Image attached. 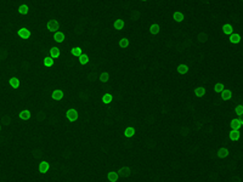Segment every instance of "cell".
Segmentation results:
<instances>
[{
	"mask_svg": "<svg viewBox=\"0 0 243 182\" xmlns=\"http://www.w3.org/2000/svg\"><path fill=\"white\" fill-rule=\"evenodd\" d=\"M17 35H18L21 39L27 40V39L30 38V32H29V29H27V28H19V29L17 30Z\"/></svg>",
	"mask_w": 243,
	"mask_h": 182,
	"instance_id": "8992f818",
	"label": "cell"
},
{
	"mask_svg": "<svg viewBox=\"0 0 243 182\" xmlns=\"http://www.w3.org/2000/svg\"><path fill=\"white\" fill-rule=\"evenodd\" d=\"M173 19H174L175 22L180 23V22H182V21L185 19V15H184L181 11H175V12L173 13Z\"/></svg>",
	"mask_w": 243,
	"mask_h": 182,
	"instance_id": "5bb4252c",
	"label": "cell"
},
{
	"mask_svg": "<svg viewBox=\"0 0 243 182\" xmlns=\"http://www.w3.org/2000/svg\"><path fill=\"white\" fill-rule=\"evenodd\" d=\"M112 100H113V96H112V93H111V92H106V93H104V95H102V102H104L105 104H108V103H111V102H112Z\"/></svg>",
	"mask_w": 243,
	"mask_h": 182,
	"instance_id": "d4e9b609",
	"label": "cell"
},
{
	"mask_svg": "<svg viewBox=\"0 0 243 182\" xmlns=\"http://www.w3.org/2000/svg\"><path fill=\"white\" fill-rule=\"evenodd\" d=\"M51 97H52L55 101H61V100L63 98V91L60 90V89H56V90L52 91Z\"/></svg>",
	"mask_w": 243,
	"mask_h": 182,
	"instance_id": "7c38bea8",
	"label": "cell"
},
{
	"mask_svg": "<svg viewBox=\"0 0 243 182\" xmlns=\"http://www.w3.org/2000/svg\"><path fill=\"white\" fill-rule=\"evenodd\" d=\"M195 95L197 96V97H203L206 93H207V90H206V88H203V86H197V88H195Z\"/></svg>",
	"mask_w": 243,
	"mask_h": 182,
	"instance_id": "ffe728a7",
	"label": "cell"
},
{
	"mask_svg": "<svg viewBox=\"0 0 243 182\" xmlns=\"http://www.w3.org/2000/svg\"><path fill=\"white\" fill-rule=\"evenodd\" d=\"M43 63H44V66L45 67H51L52 65H54V58L52 57H50V56H46V57H44V61H43Z\"/></svg>",
	"mask_w": 243,
	"mask_h": 182,
	"instance_id": "f546056e",
	"label": "cell"
},
{
	"mask_svg": "<svg viewBox=\"0 0 243 182\" xmlns=\"http://www.w3.org/2000/svg\"><path fill=\"white\" fill-rule=\"evenodd\" d=\"M229 41L231 44H238L242 41V37L238 34V33H232L229 35Z\"/></svg>",
	"mask_w": 243,
	"mask_h": 182,
	"instance_id": "52a82bcc",
	"label": "cell"
},
{
	"mask_svg": "<svg viewBox=\"0 0 243 182\" xmlns=\"http://www.w3.org/2000/svg\"><path fill=\"white\" fill-rule=\"evenodd\" d=\"M118 45H119V47H122V49H126L130 45V41L126 38H122V39H119V41H118Z\"/></svg>",
	"mask_w": 243,
	"mask_h": 182,
	"instance_id": "484cf974",
	"label": "cell"
},
{
	"mask_svg": "<svg viewBox=\"0 0 243 182\" xmlns=\"http://www.w3.org/2000/svg\"><path fill=\"white\" fill-rule=\"evenodd\" d=\"M66 118L69 120V121H74L78 119V112L73 108H69L66 110Z\"/></svg>",
	"mask_w": 243,
	"mask_h": 182,
	"instance_id": "5b68a950",
	"label": "cell"
},
{
	"mask_svg": "<svg viewBox=\"0 0 243 182\" xmlns=\"http://www.w3.org/2000/svg\"><path fill=\"white\" fill-rule=\"evenodd\" d=\"M221 32H223L225 35H230V34L234 33V27H232L230 23H225V24H223V27H221Z\"/></svg>",
	"mask_w": 243,
	"mask_h": 182,
	"instance_id": "ba28073f",
	"label": "cell"
},
{
	"mask_svg": "<svg viewBox=\"0 0 243 182\" xmlns=\"http://www.w3.org/2000/svg\"><path fill=\"white\" fill-rule=\"evenodd\" d=\"M9 85H10L12 89H17V88L19 86V80H18V78H16V77L10 78V79H9Z\"/></svg>",
	"mask_w": 243,
	"mask_h": 182,
	"instance_id": "7402d4cb",
	"label": "cell"
},
{
	"mask_svg": "<svg viewBox=\"0 0 243 182\" xmlns=\"http://www.w3.org/2000/svg\"><path fill=\"white\" fill-rule=\"evenodd\" d=\"M124 135H125L126 137H132V136L135 135V129H134L132 126H128V128L124 130Z\"/></svg>",
	"mask_w": 243,
	"mask_h": 182,
	"instance_id": "f1b7e54d",
	"label": "cell"
},
{
	"mask_svg": "<svg viewBox=\"0 0 243 182\" xmlns=\"http://www.w3.org/2000/svg\"><path fill=\"white\" fill-rule=\"evenodd\" d=\"M108 80H110V73L108 72H101L100 75H99V82L106 84V83H108Z\"/></svg>",
	"mask_w": 243,
	"mask_h": 182,
	"instance_id": "ac0fdd59",
	"label": "cell"
},
{
	"mask_svg": "<svg viewBox=\"0 0 243 182\" xmlns=\"http://www.w3.org/2000/svg\"><path fill=\"white\" fill-rule=\"evenodd\" d=\"M188 71H190V68H188V66L185 65V63H181V65H179V66L176 67V72H178L179 74H181V75L186 74Z\"/></svg>",
	"mask_w": 243,
	"mask_h": 182,
	"instance_id": "2e32d148",
	"label": "cell"
},
{
	"mask_svg": "<svg viewBox=\"0 0 243 182\" xmlns=\"http://www.w3.org/2000/svg\"><path fill=\"white\" fill-rule=\"evenodd\" d=\"M224 89H225V85H224L223 83H217V84L214 85V91L218 92V93H220Z\"/></svg>",
	"mask_w": 243,
	"mask_h": 182,
	"instance_id": "1f68e13d",
	"label": "cell"
},
{
	"mask_svg": "<svg viewBox=\"0 0 243 182\" xmlns=\"http://www.w3.org/2000/svg\"><path fill=\"white\" fill-rule=\"evenodd\" d=\"M148 32L152 34V35H157L159 32H160V26L158 23H152L148 28Z\"/></svg>",
	"mask_w": 243,
	"mask_h": 182,
	"instance_id": "8fae6325",
	"label": "cell"
},
{
	"mask_svg": "<svg viewBox=\"0 0 243 182\" xmlns=\"http://www.w3.org/2000/svg\"><path fill=\"white\" fill-rule=\"evenodd\" d=\"M243 126V115L238 118H234L230 121V129L231 130H240Z\"/></svg>",
	"mask_w": 243,
	"mask_h": 182,
	"instance_id": "3957f363",
	"label": "cell"
},
{
	"mask_svg": "<svg viewBox=\"0 0 243 182\" xmlns=\"http://www.w3.org/2000/svg\"><path fill=\"white\" fill-rule=\"evenodd\" d=\"M46 28L50 33H56L57 30H60V23L56 19H50L46 23Z\"/></svg>",
	"mask_w": 243,
	"mask_h": 182,
	"instance_id": "277c9868",
	"label": "cell"
},
{
	"mask_svg": "<svg viewBox=\"0 0 243 182\" xmlns=\"http://www.w3.org/2000/svg\"><path fill=\"white\" fill-rule=\"evenodd\" d=\"M238 147H242V146H238ZM236 148H237V147H236ZM236 148H234V149H236ZM234 149H230V148H227V147H220V148L217 151V157L220 158V159H225V158L229 157L230 152L234 151Z\"/></svg>",
	"mask_w": 243,
	"mask_h": 182,
	"instance_id": "7a4b0ae2",
	"label": "cell"
},
{
	"mask_svg": "<svg viewBox=\"0 0 243 182\" xmlns=\"http://www.w3.org/2000/svg\"><path fill=\"white\" fill-rule=\"evenodd\" d=\"M235 113L237 117H242L243 115V104H237L235 107Z\"/></svg>",
	"mask_w": 243,
	"mask_h": 182,
	"instance_id": "4dcf8cb0",
	"label": "cell"
},
{
	"mask_svg": "<svg viewBox=\"0 0 243 182\" xmlns=\"http://www.w3.org/2000/svg\"><path fill=\"white\" fill-rule=\"evenodd\" d=\"M229 137H230L231 141H237L241 137V129L240 130H230Z\"/></svg>",
	"mask_w": 243,
	"mask_h": 182,
	"instance_id": "30bf717a",
	"label": "cell"
},
{
	"mask_svg": "<svg viewBox=\"0 0 243 182\" xmlns=\"http://www.w3.org/2000/svg\"><path fill=\"white\" fill-rule=\"evenodd\" d=\"M54 40L56 41V46H57V44L62 43V41L65 40V34H63V32L57 30L56 33H54Z\"/></svg>",
	"mask_w": 243,
	"mask_h": 182,
	"instance_id": "9c48e42d",
	"label": "cell"
},
{
	"mask_svg": "<svg viewBox=\"0 0 243 182\" xmlns=\"http://www.w3.org/2000/svg\"><path fill=\"white\" fill-rule=\"evenodd\" d=\"M60 54H61V52H60V49H58L57 46H52V47L50 49V51H49V56L52 57L54 60H55V58H58V57H60Z\"/></svg>",
	"mask_w": 243,
	"mask_h": 182,
	"instance_id": "9a60e30c",
	"label": "cell"
},
{
	"mask_svg": "<svg viewBox=\"0 0 243 182\" xmlns=\"http://www.w3.org/2000/svg\"><path fill=\"white\" fill-rule=\"evenodd\" d=\"M1 129H2V126H1V124H0V132H1Z\"/></svg>",
	"mask_w": 243,
	"mask_h": 182,
	"instance_id": "836d02e7",
	"label": "cell"
},
{
	"mask_svg": "<svg viewBox=\"0 0 243 182\" xmlns=\"http://www.w3.org/2000/svg\"><path fill=\"white\" fill-rule=\"evenodd\" d=\"M107 179H108V181L110 182H117L119 180V176H118L117 171H110V173L107 174Z\"/></svg>",
	"mask_w": 243,
	"mask_h": 182,
	"instance_id": "44dd1931",
	"label": "cell"
},
{
	"mask_svg": "<svg viewBox=\"0 0 243 182\" xmlns=\"http://www.w3.org/2000/svg\"><path fill=\"white\" fill-rule=\"evenodd\" d=\"M117 174L119 176V179H129L131 176V168L128 165H123L117 170Z\"/></svg>",
	"mask_w": 243,
	"mask_h": 182,
	"instance_id": "6da1fadb",
	"label": "cell"
},
{
	"mask_svg": "<svg viewBox=\"0 0 243 182\" xmlns=\"http://www.w3.org/2000/svg\"><path fill=\"white\" fill-rule=\"evenodd\" d=\"M78 61H79V63H80L82 66H84V65H86V63L89 62V57H88L86 54H82V55L78 57Z\"/></svg>",
	"mask_w": 243,
	"mask_h": 182,
	"instance_id": "83f0119b",
	"label": "cell"
},
{
	"mask_svg": "<svg viewBox=\"0 0 243 182\" xmlns=\"http://www.w3.org/2000/svg\"><path fill=\"white\" fill-rule=\"evenodd\" d=\"M140 1H147V0H140Z\"/></svg>",
	"mask_w": 243,
	"mask_h": 182,
	"instance_id": "e575fe53",
	"label": "cell"
},
{
	"mask_svg": "<svg viewBox=\"0 0 243 182\" xmlns=\"http://www.w3.org/2000/svg\"><path fill=\"white\" fill-rule=\"evenodd\" d=\"M18 117H19L22 120H28V119L30 118V110L23 109V110H21V112L18 113Z\"/></svg>",
	"mask_w": 243,
	"mask_h": 182,
	"instance_id": "603a6c76",
	"label": "cell"
},
{
	"mask_svg": "<svg viewBox=\"0 0 243 182\" xmlns=\"http://www.w3.org/2000/svg\"><path fill=\"white\" fill-rule=\"evenodd\" d=\"M28 11H29V7L26 5V4H21L19 6H18V9H17V12L19 13V15H27L28 13Z\"/></svg>",
	"mask_w": 243,
	"mask_h": 182,
	"instance_id": "cb8c5ba5",
	"label": "cell"
},
{
	"mask_svg": "<svg viewBox=\"0 0 243 182\" xmlns=\"http://www.w3.org/2000/svg\"><path fill=\"white\" fill-rule=\"evenodd\" d=\"M71 54H72V56H74V57H79V56L83 54V51H82L80 47L76 46V47H72V49H71Z\"/></svg>",
	"mask_w": 243,
	"mask_h": 182,
	"instance_id": "4316f807",
	"label": "cell"
},
{
	"mask_svg": "<svg viewBox=\"0 0 243 182\" xmlns=\"http://www.w3.org/2000/svg\"><path fill=\"white\" fill-rule=\"evenodd\" d=\"M38 170H39V173L40 174H45L48 170H49V163L48 162H40L39 163V165H38Z\"/></svg>",
	"mask_w": 243,
	"mask_h": 182,
	"instance_id": "e0dca14e",
	"label": "cell"
},
{
	"mask_svg": "<svg viewBox=\"0 0 243 182\" xmlns=\"http://www.w3.org/2000/svg\"><path fill=\"white\" fill-rule=\"evenodd\" d=\"M69 54H71V52H69ZM60 55H61V54H60ZM94 57H95V56H94ZM96 57H99V56H96ZM101 58H102V57H101ZM105 60H108V58H105ZM108 61H111V60H108ZM111 62L113 63V69H112L111 72H113V71L116 69V67H117V63H114L113 61H111ZM41 66H43V65H41ZM38 67H39V66H38ZM33 68H37V67H33ZM33 68H32V69H33ZM29 71H30V69H29ZM29 71H27V72H29ZM111 72H110V73H111ZM22 74H23V73H22ZM19 77H21V75H19ZM19 77H18V78H19Z\"/></svg>",
	"mask_w": 243,
	"mask_h": 182,
	"instance_id": "d6a6232c",
	"label": "cell"
},
{
	"mask_svg": "<svg viewBox=\"0 0 243 182\" xmlns=\"http://www.w3.org/2000/svg\"><path fill=\"white\" fill-rule=\"evenodd\" d=\"M124 26H125V23H124V21H123L122 18H118V19H116V21L113 22V28H114L116 30H122V29L124 28Z\"/></svg>",
	"mask_w": 243,
	"mask_h": 182,
	"instance_id": "d6986e66",
	"label": "cell"
},
{
	"mask_svg": "<svg viewBox=\"0 0 243 182\" xmlns=\"http://www.w3.org/2000/svg\"><path fill=\"white\" fill-rule=\"evenodd\" d=\"M220 96H221V98L224 100V101H229L231 97H232V91L230 90V89H224V90L220 92Z\"/></svg>",
	"mask_w": 243,
	"mask_h": 182,
	"instance_id": "4fadbf2b",
	"label": "cell"
}]
</instances>
